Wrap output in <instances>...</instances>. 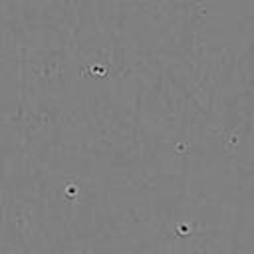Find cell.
<instances>
[]
</instances>
